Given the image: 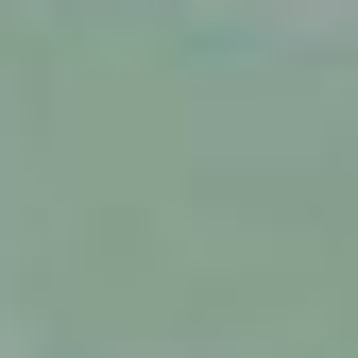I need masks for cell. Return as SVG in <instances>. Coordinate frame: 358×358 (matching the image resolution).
Here are the masks:
<instances>
[]
</instances>
